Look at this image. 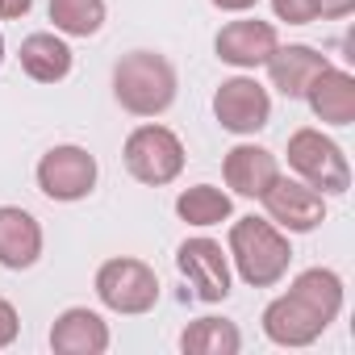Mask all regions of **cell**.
Listing matches in <instances>:
<instances>
[{
  "mask_svg": "<svg viewBox=\"0 0 355 355\" xmlns=\"http://www.w3.org/2000/svg\"><path fill=\"white\" fill-rule=\"evenodd\" d=\"M175 214L189 226H218V222H230L234 205H230V193H222L214 184H193L175 197Z\"/></svg>",
  "mask_w": 355,
  "mask_h": 355,
  "instance_id": "obj_19",
  "label": "cell"
},
{
  "mask_svg": "<svg viewBox=\"0 0 355 355\" xmlns=\"http://www.w3.org/2000/svg\"><path fill=\"white\" fill-rule=\"evenodd\" d=\"M214 9H222V13H247V9H255L259 0H209Z\"/></svg>",
  "mask_w": 355,
  "mask_h": 355,
  "instance_id": "obj_25",
  "label": "cell"
},
{
  "mask_svg": "<svg viewBox=\"0 0 355 355\" xmlns=\"http://www.w3.org/2000/svg\"><path fill=\"white\" fill-rule=\"evenodd\" d=\"M96 297H101L105 309L134 318V313L155 309V301H159V276H155L150 263L117 255V259H105L96 268Z\"/></svg>",
  "mask_w": 355,
  "mask_h": 355,
  "instance_id": "obj_6",
  "label": "cell"
},
{
  "mask_svg": "<svg viewBox=\"0 0 355 355\" xmlns=\"http://www.w3.org/2000/svg\"><path fill=\"white\" fill-rule=\"evenodd\" d=\"M288 167L297 171V180H305L309 189H318L322 197H343L351 189V163L343 155V146L334 138H326L322 130H293L288 138Z\"/></svg>",
  "mask_w": 355,
  "mask_h": 355,
  "instance_id": "obj_4",
  "label": "cell"
},
{
  "mask_svg": "<svg viewBox=\"0 0 355 355\" xmlns=\"http://www.w3.org/2000/svg\"><path fill=\"white\" fill-rule=\"evenodd\" d=\"M113 96L134 117H159L175 101V67L155 51H130L113 63Z\"/></svg>",
  "mask_w": 355,
  "mask_h": 355,
  "instance_id": "obj_3",
  "label": "cell"
},
{
  "mask_svg": "<svg viewBox=\"0 0 355 355\" xmlns=\"http://www.w3.org/2000/svg\"><path fill=\"white\" fill-rule=\"evenodd\" d=\"M0 63H5V38H0Z\"/></svg>",
  "mask_w": 355,
  "mask_h": 355,
  "instance_id": "obj_26",
  "label": "cell"
},
{
  "mask_svg": "<svg viewBox=\"0 0 355 355\" xmlns=\"http://www.w3.org/2000/svg\"><path fill=\"white\" fill-rule=\"evenodd\" d=\"M17 330H21V318H17V309L0 297V347H9L13 338H17Z\"/></svg>",
  "mask_w": 355,
  "mask_h": 355,
  "instance_id": "obj_22",
  "label": "cell"
},
{
  "mask_svg": "<svg viewBox=\"0 0 355 355\" xmlns=\"http://www.w3.org/2000/svg\"><path fill=\"white\" fill-rule=\"evenodd\" d=\"M343 313V280L330 268H305L288 293L268 301L263 334L276 347H309L326 334V326Z\"/></svg>",
  "mask_w": 355,
  "mask_h": 355,
  "instance_id": "obj_1",
  "label": "cell"
},
{
  "mask_svg": "<svg viewBox=\"0 0 355 355\" xmlns=\"http://www.w3.org/2000/svg\"><path fill=\"white\" fill-rule=\"evenodd\" d=\"M239 347H243V334L230 318H197L180 334L184 355H239Z\"/></svg>",
  "mask_w": 355,
  "mask_h": 355,
  "instance_id": "obj_18",
  "label": "cell"
},
{
  "mask_svg": "<svg viewBox=\"0 0 355 355\" xmlns=\"http://www.w3.org/2000/svg\"><path fill=\"white\" fill-rule=\"evenodd\" d=\"M226 255L234 259L243 284L251 288H272L284 280L288 263H293V247L284 239L280 226H272L268 218H239L230 226V243H226Z\"/></svg>",
  "mask_w": 355,
  "mask_h": 355,
  "instance_id": "obj_2",
  "label": "cell"
},
{
  "mask_svg": "<svg viewBox=\"0 0 355 355\" xmlns=\"http://www.w3.org/2000/svg\"><path fill=\"white\" fill-rule=\"evenodd\" d=\"M51 21L67 38H92L105 26V0H51Z\"/></svg>",
  "mask_w": 355,
  "mask_h": 355,
  "instance_id": "obj_20",
  "label": "cell"
},
{
  "mask_svg": "<svg viewBox=\"0 0 355 355\" xmlns=\"http://www.w3.org/2000/svg\"><path fill=\"white\" fill-rule=\"evenodd\" d=\"M51 347H55V355H101V351H109V326L101 313L71 305L55 318Z\"/></svg>",
  "mask_w": 355,
  "mask_h": 355,
  "instance_id": "obj_15",
  "label": "cell"
},
{
  "mask_svg": "<svg viewBox=\"0 0 355 355\" xmlns=\"http://www.w3.org/2000/svg\"><path fill=\"white\" fill-rule=\"evenodd\" d=\"M276 26L272 21H259V17H243V21H226L214 38V51L222 63L239 67V71H251V67H263L268 55L276 51Z\"/></svg>",
  "mask_w": 355,
  "mask_h": 355,
  "instance_id": "obj_11",
  "label": "cell"
},
{
  "mask_svg": "<svg viewBox=\"0 0 355 355\" xmlns=\"http://www.w3.org/2000/svg\"><path fill=\"white\" fill-rule=\"evenodd\" d=\"M268 209V222L288 230V234H309L326 222V201L318 189H309L305 180H288V175H276L268 184V193L259 197Z\"/></svg>",
  "mask_w": 355,
  "mask_h": 355,
  "instance_id": "obj_9",
  "label": "cell"
},
{
  "mask_svg": "<svg viewBox=\"0 0 355 355\" xmlns=\"http://www.w3.org/2000/svg\"><path fill=\"white\" fill-rule=\"evenodd\" d=\"M301 101H309V109H313L318 121H326V125H351V121H355V76L330 63V67L305 88Z\"/></svg>",
  "mask_w": 355,
  "mask_h": 355,
  "instance_id": "obj_16",
  "label": "cell"
},
{
  "mask_svg": "<svg viewBox=\"0 0 355 355\" xmlns=\"http://www.w3.org/2000/svg\"><path fill=\"white\" fill-rule=\"evenodd\" d=\"M17 59H21V71L30 80H38V84H59V80L71 76V46L59 34H51V30L30 34L21 42V55Z\"/></svg>",
  "mask_w": 355,
  "mask_h": 355,
  "instance_id": "obj_17",
  "label": "cell"
},
{
  "mask_svg": "<svg viewBox=\"0 0 355 355\" xmlns=\"http://www.w3.org/2000/svg\"><path fill=\"white\" fill-rule=\"evenodd\" d=\"M34 9V0H0V21H17Z\"/></svg>",
  "mask_w": 355,
  "mask_h": 355,
  "instance_id": "obj_24",
  "label": "cell"
},
{
  "mask_svg": "<svg viewBox=\"0 0 355 355\" xmlns=\"http://www.w3.org/2000/svg\"><path fill=\"white\" fill-rule=\"evenodd\" d=\"M355 9V0H318V17L322 21H338Z\"/></svg>",
  "mask_w": 355,
  "mask_h": 355,
  "instance_id": "obj_23",
  "label": "cell"
},
{
  "mask_svg": "<svg viewBox=\"0 0 355 355\" xmlns=\"http://www.w3.org/2000/svg\"><path fill=\"white\" fill-rule=\"evenodd\" d=\"M121 159H125V171L134 175L138 184L163 189V184H171L175 175L184 171V142L175 138L167 125L146 121V125H138V130L125 138Z\"/></svg>",
  "mask_w": 355,
  "mask_h": 355,
  "instance_id": "obj_5",
  "label": "cell"
},
{
  "mask_svg": "<svg viewBox=\"0 0 355 355\" xmlns=\"http://www.w3.org/2000/svg\"><path fill=\"white\" fill-rule=\"evenodd\" d=\"M42 255V226L17 205H0V268L26 272Z\"/></svg>",
  "mask_w": 355,
  "mask_h": 355,
  "instance_id": "obj_14",
  "label": "cell"
},
{
  "mask_svg": "<svg viewBox=\"0 0 355 355\" xmlns=\"http://www.w3.org/2000/svg\"><path fill=\"white\" fill-rule=\"evenodd\" d=\"M175 268H180V276L193 284L197 301L218 305V301L230 297V259H226L222 243H214V239H184L180 251H175Z\"/></svg>",
  "mask_w": 355,
  "mask_h": 355,
  "instance_id": "obj_10",
  "label": "cell"
},
{
  "mask_svg": "<svg viewBox=\"0 0 355 355\" xmlns=\"http://www.w3.org/2000/svg\"><path fill=\"white\" fill-rule=\"evenodd\" d=\"M222 175H226V184L239 193V197H263L268 184L280 175V159L268 150V146H255V142H243L234 150H226L222 159Z\"/></svg>",
  "mask_w": 355,
  "mask_h": 355,
  "instance_id": "obj_13",
  "label": "cell"
},
{
  "mask_svg": "<svg viewBox=\"0 0 355 355\" xmlns=\"http://www.w3.org/2000/svg\"><path fill=\"white\" fill-rule=\"evenodd\" d=\"M38 189L51 197V201H84L92 189H96V159L76 146V142H63V146H51L42 159H38Z\"/></svg>",
  "mask_w": 355,
  "mask_h": 355,
  "instance_id": "obj_7",
  "label": "cell"
},
{
  "mask_svg": "<svg viewBox=\"0 0 355 355\" xmlns=\"http://www.w3.org/2000/svg\"><path fill=\"white\" fill-rule=\"evenodd\" d=\"M272 9L288 26H309L318 21V0H272Z\"/></svg>",
  "mask_w": 355,
  "mask_h": 355,
  "instance_id": "obj_21",
  "label": "cell"
},
{
  "mask_svg": "<svg viewBox=\"0 0 355 355\" xmlns=\"http://www.w3.org/2000/svg\"><path fill=\"white\" fill-rule=\"evenodd\" d=\"M268 80H272V88L280 92V96H288V101H301L305 96V88L330 67V59L326 55H318L313 46H305V42H293V46H276L272 55H268Z\"/></svg>",
  "mask_w": 355,
  "mask_h": 355,
  "instance_id": "obj_12",
  "label": "cell"
},
{
  "mask_svg": "<svg viewBox=\"0 0 355 355\" xmlns=\"http://www.w3.org/2000/svg\"><path fill=\"white\" fill-rule=\"evenodd\" d=\"M214 117H218V125L222 130H230V134H259L263 125H268V117H272V96H268V88L259 84V80H251V76H230V80H222V88L214 92Z\"/></svg>",
  "mask_w": 355,
  "mask_h": 355,
  "instance_id": "obj_8",
  "label": "cell"
}]
</instances>
